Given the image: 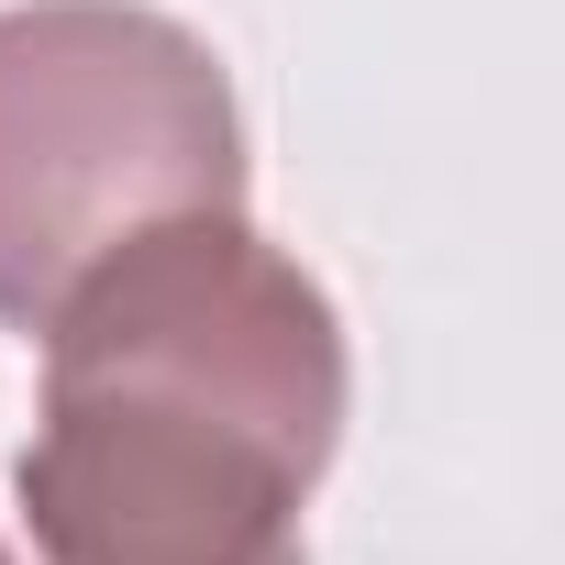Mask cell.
Masks as SVG:
<instances>
[{
    "mask_svg": "<svg viewBox=\"0 0 565 565\" xmlns=\"http://www.w3.org/2000/svg\"><path fill=\"white\" fill-rule=\"evenodd\" d=\"M12 455L34 565H311L344 444V322L244 211L122 233L56 300Z\"/></svg>",
    "mask_w": 565,
    "mask_h": 565,
    "instance_id": "6da1fadb",
    "label": "cell"
},
{
    "mask_svg": "<svg viewBox=\"0 0 565 565\" xmlns=\"http://www.w3.org/2000/svg\"><path fill=\"white\" fill-rule=\"evenodd\" d=\"M178 211H244L222 56L145 0L0 12V333H45L78 277Z\"/></svg>",
    "mask_w": 565,
    "mask_h": 565,
    "instance_id": "7a4b0ae2",
    "label": "cell"
},
{
    "mask_svg": "<svg viewBox=\"0 0 565 565\" xmlns=\"http://www.w3.org/2000/svg\"><path fill=\"white\" fill-rule=\"evenodd\" d=\"M0 565H12V543H0Z\"/></svg>",
    "mask_w": 565,
    "mask_h": 565,
    "instance_id": "3957f363",
    "label": "cell"
}]
</instances>
